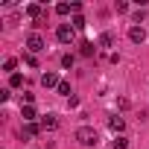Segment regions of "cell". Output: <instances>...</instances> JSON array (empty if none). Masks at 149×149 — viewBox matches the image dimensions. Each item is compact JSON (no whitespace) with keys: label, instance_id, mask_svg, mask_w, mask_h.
I'll use <instances>...</instances> for the list:
<instances>
[{"label":"cell","instance_id":"obj_1","mask_svg":"<svg viewBox=\"0 0 149 149\" xmlns=\"http://www.w3.org/2000/svg\"><path fill=\"white\" fill-rule=\"evenodd\" d=\"M76 140H79L82 146H97V143H100V134H97L94 126H79V129H76Z\"/></svg>","mask_w":149,"mask_h":149},{"label":"cell","instance_id":"obj_2","mask_svg":"<svg viewBox=\"0 0 149 149\" xmlns=\"http://www.w3.org/2000/svg\"><path fill=\"white\" fill-rule=\"evenodd\" d=\"M73 35H76V29H73V26H67V24H61V26L56 29V38H58L61 44H70V41H73Z\"/></svg>","mask_w":149,"mask_h":149},{"label":"cell","instance_id":"obj_3","mask_svg":"<svg viewBox=\"0 0 149 149\" xmlns=\"http://www.w3.org/2000/svg\"><path fill=\"white\" fill-rule=\"evenodd\" d=\"M26 47H29V53H41V50H44V38H41L38 32H32V35L26 38Z\"/></svg>","mask_w":149,"mask_h":149},{"label":"cell","instance_id":"obj_4","mask_svg":"<svg viewBox=\"0 0 149 149\" xmlns=\"http://www.w3.org/2000/svg\"><path fill=\"white\" fill-rule=\"evenodd\" d=\"M41 85H44V88H58L61 82H58V76H56V73H53V70H47V73H44V76H41Z\"/></svg>","mask_w":149,"mask_h":149},{"label":"cell","instance_id":"obj_5","mask_svg":"<svg viewBox=\"0 0 149 149\" xmlns=\"http://www.w3.org/2000/svg\"><path fill=\"white\" fill-rule=\"evenodd\" d=\"M129 41H132V44H143V41H146V32H143L140 26H132V29H129Z\"/></svg>","mask_w":149,"mask_h":149},{"label":"cell","instance_id":"obj_6","mask_svg":"<svg viewBox=\"0 0 149 149\" xmlns=\"http://www.w3.org/2000/svg\"><path fill=\"white\" fill-rule=\"evenodd\" d=\"M108 129H111V132H114V134H117V132H123V129H126V120H123V117H117V114H114V117H108Z\"/></svg>","mask_w":149,"mask_h":149},{"label":"cell","instance_id":"obj_7","mask_svg":"<svg viewBox=\"0 0 149 149\" xmlns=\"http://www.w3.org/2000/svg\"><path fill=\"white\" fill-rule=\"evenodd\" d=\"M56 126H58L56 114H47V117H41V129H56Z\"/></svg>","mask_w":149,"mask_h":149},{"label":"cell","instance_id":"obj_8","mask_svg":"<svg viewBox=\"0 0 149 149\" xmlns=\"http://www.w3.org/2000/svg\"><path fill=\"white\" fill-rule=\"evenodd\" d=\"M21 117H24L26 123H35V108H32V105H26V108H21Z\"/></svg>","mask_w":149,"mask_h":149},{"label":"cell","instance_id":"obj_9","mask_svg":"<svg viewBox=\"0 0 149 149\" xmlns=\"http://www.w3.org/2000/svg\"><path fill=\"white\" fill-rule=\"evenodd\" d=\"M38 132H41V126H38V123H26V126H24V134H26V137H35Z\"/></svg>","mask_w":149,"mask_h":149},{"label":"cell","instance_id":"obj_10","mask_svg":"<svg viewBox=\"0 0 149 149\" xmlns=\"http://www.w3.org/2000/svg\"><path fill=\"white\" fill-rule=\"evenodd\" d=\"M111 44H114V35L111 32H102L100 35V47H111Z\"/></svg>","mask_w":149,"mask_h":149},{"label":"cell","instance_id":"obj_11","mask_svg":"<svg viewBox=\"0 0 149 149\" xmlns=\"http://www.w3.org/2000/svg\"><path fill=\"white\" fill-rule=\"evenodd\" d=\"M56 12H58V15H67V12H73V6H70V3H58Z\"/></svg>","mask_w":149,"mask_h":149},{"label":"cell","instance_id":"obj_12","mask_svg":"<svg viewBox=\"0 0 149 149\" xmlns=\"http://www.w3.org/2000/svg\"><path fill=\"white\" fill-rule=\"evenodd\" d=\"M111 146H114V149H126V146H129V140H126V137H114V143H111Z\"/></svg>","mask_w":149,"mask_h":149},{"label":"cell","instance_id":"obj_13","mask_svg":"<svg viewBox=\"0 0 149 149\" xmlns=\"http://www.w3.org/2000/svg\"><path fill=\"white\" fill-rule=\"evenodd\" d=\"M73 29H85V18H82V15L73 18Z\"/></svg>","mask_w":149,"mask_h":149},{"label":"cell","instance_id":"obj_14","mask_svg":"<svg viewBox=\"0 0 149 149\" xmlns=\"http://www.w3.org/2000/svg\"><path fill=\"white\" fill-rule=\"evenodd\" d=\"M26 15H32V18H38V15H41V6H35V3H32V6H26Z\"/></svg>","mask_w":149,"mask_h":149},{"label":"cell","instance_id":"obj_15","mask_svg":"<svg viewBox=\"0 0 149 149\" xmlns=\"http://www.w3.org/2000/svg\"><path fill=\"white\" fill-rule=\"evenodd\" d=\"M9 82H12V88H18V85H24V79L18 76V73H12V79H9Z\"/></svg>","mask_w":149,"mask_h":149},{"label":"cell","instance_id":"obj_16","mask_svg":"<svg viewBox=\"0 0 149 149\" xmlns=\"http://www.w3.org/2000/svg\"><path fill=\"white\" fill-rule=\"evenodd\" d=\"M58 94H64V97H70V85H67V82H61V85H58Z\"/></svg>","mask_w":149,"mask_h":149},{"label":"cell","instance_id":"obj_17","mask_svg":"<svg viewBox=\"0 0 149 149\" xmlns=\"http://www.w3.org/2000/svg\"><path fill=\"white\" fill-rule=\"evenodd\" d=\"M24 61H26V64H29V67H35V64H38V58H35V56H32V53H29V56H26V58H24Z\"/></svg>","mask_w":149,"mask_h":149},{"label":"cell","instance_id":"obj_18","mask_svg":"<svg viewBox=\"0 0 149 149\" xmlns=\"http://www.w3.org/2000/svg\"><path fill=\"white\" fill-rule=\"evenodd\" d=\"M73 64V56H61V67H70Z\"/></svg>","mask_w":149,"mask_h":149}]
</instances>
